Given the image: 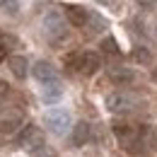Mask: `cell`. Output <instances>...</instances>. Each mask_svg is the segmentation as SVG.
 <instances>
[{"label":"cell","instance_id":"5","mask_svg":"<svg viewBox=\"0 0 157 157\" xmlns=\"http://www.w3.org/2000/svg\"><path fill=\"white\" fill-rule=\"evenodd\" d=\"M111 131H114V136L118 138L121 147H128V145H133L136 140H140L138 126L128 123V121H114V123H111Z\"/></svg>","mask_w":157,"mask_h":157},{"label":"cell","instance_id":"12","mask_svg":"<svg viewBox=\"0 0 157 157\" xmlns=\"http://www.w3.org/2000/svg\"><path fill=\"white\" fill-rule=\"evenodd\" d=\"M60 97H63V85H60L58 80L44 85V90H41V99H44L46 104H56Z\"/></svg>","mask_w":157,"mask_h":157},{"label":"cell","instance_id":"7","mask_svg":"<svg viewBox=\"0 0 157 157\" xmlns=\"http://www.w3.org/2000/svg\"><path fill=\"white\" fill-rule=\"evenodd\" d=\"M22 121H24V116H22L20 109H5V111H0V133H5V136L15 133L22 126Z\"/></svg>","mask_w":157,"mask_h":157},{"label":"cell","instance_id":"18","mask_svg":"<svg viewBox=\"0 0 157 157\" xmlns=\"http://www.w3.org/2000/svg\"><path fill=\"white\" fill-rule=\"evenodd\" d=\"M32 157H56V152H53L48 145H44V147L36 150V152H32Z\"/></svg>","mask_w":157,"mask_h":157},{"label":"cell","instance_id":"22","mask_svg":"<svg viewBox=\"0 0 157 157\" xmlns=\"http://www.w3.org/2000/svg\"><path fill=\"white\" fill-rule=\"evenodd\" d=\"M99 5H114V2H116V0H97Z\"/></svg>","mask_w":157,"mask_h":157},{"label":"cell","instance_id":"14","mask_svg":"<svg viewBox=\"0 0 157 157\" xmlns=\"http://www.w3.org/2000/svg\"><path fill=\"white\" fill-rule=\"evenodd\" d=\"M138 136H140L145 147H157V128L155 126H150V123L138 126Z\"/></svg>","mask_w":157,"mask_h":157},{"label":"cell","instance_id":"2","mask_svg":"<svg viewBox=\"0 0 157 157\" xmlns=\"http://www.w3.org/2000/svg\"><path fill=\"white\" fill-rule=\"evenodd\" d=\"M44 123H46V128H48L51 133L65 136L68 128H70V114H68L65 109H48V111L44 114Z\"/></svg>","mask_w":157,"mask_h":157},{"label":"cell","instance_id":"8","mask_svg":"<svg viewBox=\"0 0 157 157\" xmlns=\"http://www.w3.org/2000/svg\"><path fill=\"white\" fill-rule=\"evenodd\" d=\"M32 75L39 80V82L48 85V82H56V80H58V70H56L53 63H48V60H36L34 68H32Z\"/></svg>","mask_w":157,"mask_h":157},{"label":"cell","instance_id":"1","mask_svg":"<svg viewBox=\"0 0 157 157\" xmlns=\"http://www.w3.org/2000/svg\"><path fill=\"white\" fill-rule=\"evenodd\" d=\"M41 24H44V32H46V36H48L51 44H60L63 39H68L65 20H63V15H60L58 10H46Z\"/></svg>","mask_w":157,"mask_h":157},{"label":"cell","instance_id":"15","mask_svg":"<svg viewBox=\"0 0 157 157\" xmlns=\"http://www.w3.org/2000/svg\"><path fill=\"white\" fill-rule=\"evenodd\" d=\"M101 51H104V56L106 58H111V60H118L121 58V48H118V44L111 36H106V39L101 41Z\"/></svg>","mask_w":157,"mask_h":157},{"label":"cell","instance_id":"19","mask_svg":"<svg viewBox=\"0 0 157 157\" xmlns=\"http://www.w3.org/2000/svg\"><path fill=\"white\" fill-rule=\"evenodd\" d=\"M138 5L145 7V10H150V7H155V5H157V0H138Z\"/></svg>","mask_w":157,"mask_h":157},{"label":"cell","instance_id":"20","mask_svg":"<svg viewBox=\"0 0 157 157\" xmlns=\"http://www.w3.org/2000/svg\"><path fill=\"white\" fill-rule=\"evenodd\" d=\"M7 92H10V85H7L5 80H0V97H5Z\"/></svg>","mask_w":157,"mask_h":157},{"label":"cell","instance_id":"4","mask_svg":"<svg viewBox=\"0 0 157 157\" xmlns=\"http://www.w3.org/2000/svg\"><path fill=\"white\" fill-rule=\"evenodd\" d=\"M136 101L138 99L131 92H111V94H106V99H104V104H106V109L111 114H126V111H131L136 106Z\"/></svg>","mask_w":157,"mask_h":157},{"label":"cell","instance_id":"21","mask_svg":"<svg viewBox=\"0 0 157 157\" xmlns=\"http://www.w3.org/2000/svg\"><path fill=\"white\" fill-rule=\"evenodd\" d=\"M5 58H7V46H5L2 41H0V63H2Z\"/></svg>","mask_w":157,"mask_h":157},{"label":"cell","instance_id":"13","mask_svg":"<svg viewBox=\"0 0 157 157\" xmlns=\"http://www.w3.org/2000/svg\"><path fill=\"white\" fill-rule=\"evenodd\" d=\"M7 65H10L12 75L20 78V80H24V78H27V73H29V63H27L24 56H10V58H7Z\"/></svg>","mask_w":157,"mask_h":157},{"label":"cell","instance_id":"17","mask_svg":"<svg viewBox=\"0 0 157 157\" xmlns=\"http://www.w3.org/2000/svg\"><path fill=\"white\" fill-rule=\"evenodd\" d=\"M0 7H2V10H7V12H17L20 0H0Z\"/></svg>","mask_w":157,"mask_h":157},{"label":"cell","instance_id":"9","mask_svg":"<svg viewBox=\"0 0 157 157\" xmlns=\"http://www.w3.org/2000/svg\"><path fill=\"white\" fill-rule=\"evenodd\" d=\"M106 78L111 80L114 85H126V82H133L136 80V73L126 65H118V63H111L106 65Z\"/></svg>","mask_w":157,"mask_h":157},{"label":"cell","instance_id":"10","mask_svg":"<svg viewBox=\"0 0 157 157\" xmlns=\"http://www.w3.org/2000/svg\"><path fill=\"white\" fill-rule=\"evenodd\" d=\"M65 20L73 27H87L90 22V12L82 5H65Z\"/></svg>","mask_w":157,"mask_h":157},{"label":"cell","instance_id":"11","mask_svg":"<svg viewBox=\"0 0 157 157\" xmlns=\"http://www.w3.org/2000/svg\"><path fill=\"white\" fill-rule=\"evenodd\" d=\"M90 136H92V126H90L87 121H78V123L73 126L70 140H73V145H75V147H82V145H87Z\"/></svg>","mask_w":157,"mask_h":157},{"label":"cell","instance_id":"16","mask_svg":"<svg viewBox=\"0 0 157 157\" xmlns=\"http://www.w3.org/2000/svg\"><path fill=\"white\" fill-rule=\"evenodd\" d=\"M133 60H136V63H143V65H147V63H152V53H150L145 46H138L136 51H133Z\"/></svg>","mask_w":157,"mask_h":157},{"label":"cell","instance_id":"23","mask_svg":"<svg viewBox=\"0 0 157 157\" xmlns=\"http://www.w3.org/2000/svg\"><path fill=\"white\" fill-rule=\"evenodd\" d=\"M152 78H155V80H157V70H155V73H152Z\"/></svg>","mask_w":157,"mask_h":157},{"label":"cell","instance_id":"6","mask_svg":"<svg viewBox=\"0 0 157 157\" xmlns=\"http://www.w3.org/2000/svg\"><path fill=\"white\" fill-rule=\"evenodd\" d=\"M99 68H101V58H99V53L94 51H82L78 53V65H75V70H78L80 75H94Z\"/></svg>","mask_w":157,"mask_h":157},{"label":"cell","instance_id":"3","mask_svg":"<svg viewBox=\"0 0 157 157\" xmlns=\"http://www.w3.org/2000/svg\"><path fill=\"white\" fill-rule=\"evenodd\" d=\"M17 145L24 147V150H32V152H36L39 147H44L46 143H44L41 128H39V126H34V123H27V126L20 131V136H17Z\"/></svg>","mask_w":157,"mask_h":157}]
</instances>
